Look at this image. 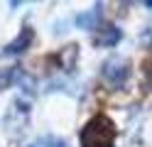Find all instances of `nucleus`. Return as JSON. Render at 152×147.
<instances>
[{
  "label": "nucleus",
  "instance_id": "f257e3e1",
  "mask_svg": "<svg viewBox=\"0 0 152 147\" xmlns=\"http://www.w3.org/2000/svg\"><path fill=\"white\" fill-rule=\"evenodd\" d=\"M115 142V125L106 115H93L81 130L83 147H113Z\"/></svg>",
  "mask_w": 152,
  "mask_h": 147
},
{
  "label": "nucleus",
  "instance_id": "f03ea898",
  "mask_svg": "<svg viewBox=\"0 0 152 147\" xmlns=\"http://www.w3.org/2000/svg\"><path fill=\"white\" fill-rule=\"evenodd\" d=\"M103 76H106L110 83H123V81L128 78V64L120 61V59H113V61L106 64V69H103Z\"/></svg>",
  "mask_w": 152,
  "mask_h": 147
},
{
  "label": "nucleus",
  "instance_id": "7ed1b4c3",
  "mask_svg": "<svg viewBox=\"0 0 152 147\" xmlns=\"http://www.w3.org/2000/svg\"><path fill=\"white\" fill-rule=\"evenodd\" d=\"M30 42H32V29H30V27H25V32L17 37L15 42L7 44V47H5V52H7V54H17V52H22V49L30 44Z\"/></svg>",
  "mask_w": 152,
  "mask_h": 147
},
{
  "label": "nucleus",
  "instance_id": "20e7f679",
  "mask_svg": "<svg viewBox=\"0 0 152 147\" xmlns=\"http://www.w3.org/2000/svg\"><path fill=\"white\" fill-rule=\"evenodd\" d=\"M118 39H120V29L110 25V27H103V32L96 37V44H101V47H106V44H108V47H113V44L118 42Z\"/></svg>",
  "mask_w": 152,
  "mask_h": 147
}]
</instances>
